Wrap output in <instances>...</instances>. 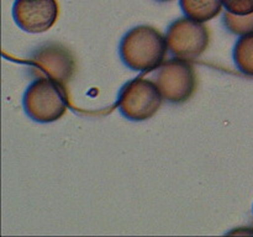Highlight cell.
I'll return each mask as SVG.
<instances>
[{"label":"cell","mask_w":253,"mask_h":237,"mask_svg":"<svg viewBox=\"0 0 253 237\" xmlns=\"http://www.w3.org/2000/svg\"><path fill=\"white\" fill-rule=\"evenodd\" d=\"M168 46L166 36L156 27L140 25L123 37L119 47L124 64L132 71L147 72L160 68L165 62Z\"/></svg>","instance_id":"1"},{"label":"cell","mask_w":253,"mask_h":237,"mask_svg":"<svg viewBox=\"0 0 253 237\" xmlns=\"http://www.w3.org/2000/svg\"><path fill=\"white\" fill-rule=\"evenodd\" d=\"M26 115L36 122L59 120L68 109L66 85L49 78H37L27 86L22 98Z\"/></svg>","instance_id":"2"},{"label":"cell","mask_w":253,"mask_h":237,"mask_svg":"<svg viewBox=\"0 0 253 237\" xmlns=\"http://www.w3.org/2000/svg\"><path fill=\"white\" fill-rule=\"evenodd\" d=\"M165 100L156 81L135 78L121 89L118 99L120 113L131 121H145L153 118Z\"/></svg>","instance_id":"3"},{"label":"cell","mask_w":253,"mask_h":237,"mask_svg":"<svg viewBox=\"0 0 253 237\" xmlns=\"http://www.w3.org/2000/svg\"><path fill=\"white\" fill-rule=\"evenodd\" d=\"M168 51L173 57L185 61L195 59L208 49L210 34L204 22L182 17L169 25L166 34Z\"/></svg>","instance_id":"4"},{"label":"cell","mask_w":253,"mask_h":237,"mask_svg":"<svg viewBox=\"0 0 253 237\" xmlns=\"http://www.w3.org/2000/svg\"><path fill=\"white\" fill-rule=\"evenodd\" d=\"M155 81L163 99L173 104L187 101L197 88V76L192 64L175 57L161 64Z\"/></svg>","instance_id":"5"},{"label":"cell","mask_w":253,"mask_h":237,"mask_svg":"<svg viewBox=\"0 0 253 237\" xmlns=\"http://www.w3.org/2000/svg\"><path fill=\"white\" fill-rule=\"evenodd\" d=\"M27 63L32 76L49 78L66 85L76 72V59L68 47L51 42L32 52Z\"/></svg>","instance_id":"6"},{"label":"cell","mask_w":253,"mask_h":237,"mask_svg":"<svg viewBox=\"0 0 253 237\" xmlns=\"http://www.w3.org/2000/svg\"><path fill=\"white\" fill-rule=\"evenodd\" d=\"M12 17L17 26L30 34H42L51 29L58 17L56 0H15Z\"/></svg>","instance_id":"7"},{"label":"cell","mask_w":253,"mask_h":237,"mask_svg":"<svg viewBox=\"0 0 253 237\" xmlns=\"http://www.w3.org/2000/svg\"><path fill=\"white\" fill-rule=\"evenodd\" d=\"M184 15L199 22H207L216 17L222 10V0H179Z\"/></svg>","instance_id":"8"},{"label":"cell","mask_w":253,"mask_h":237,"mask_svg":"<svg viewBox=\"0 0 253 237\" xmlns=\"http://www.w3.org/2000/svg\"><path fill=\"white\" fill-rule=\"evenodd\" d=\"M232 56L237 69L246 76L253 77V32L240 36Z\"/></svg>","instance_id":"9"},{"label":"cell","mask_w":253,"mask_h":237,"mask_svg":"<svg viewBox=\"0 0 253 237\" xmlns=\"http://www.w3.org/2000/svg\"><path fill=\"white\" fill-rule=\"evenodd\" d=\"M224 25L231 34L247 35L253 32V12L249 15H236L232 12H224Z\"/></svg>","instance_id":"10"},{"label":"cell","mask_w":253,"mask_h":237,"mask_svg":"<svg viewBox=\"0 0 253 237\" xmlns=\"http://www.w3.org/2000/svg\"><path fill=\"white\" fill-rule=\"evenodd\" d=\"M226 11L236 15H249L253 12V0H222Z\"/></svg>","instance_id":"11"},{"label":"cell","mask_w":253,"mask_h":237,"mask_svg":"<svg viewBox=\"0 0 253 237\" xmlns=\"http://www.w3.org/2000/svg\"><path fill=\"white\" fill-rule=\"evenodd\" d=\"M157 1H172V0H157Z\"/></svg>","instance_id":"12"}]
</instances>
